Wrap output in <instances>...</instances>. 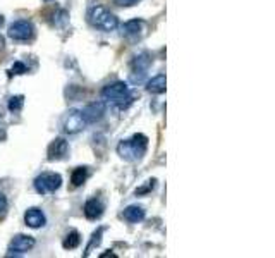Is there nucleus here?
I'll return each instance as SVG.
<instances>
[{
    "instance_id": "2",
    "label": "nucleus",
    "mask_w": 275,
    "mask_h": 258,
    "mask_svg": "<svg viewBox=\"0 0 275 258\" xmlns=\"http://www.w3.org/2000/svg\"><path fill=\"white\" fill-rule=\"evenodd\" d=\"M88 21L93 28L102 31H113L119 26V21L110 11H107L103 5H93L88 11Z\"/></svg>"
},
{
    "instance_id": "18",
    "label": "nucleus",
    "mask_w": 275,
    "mask_h": 258,
    "mask_svg": "<svg viewBox=\"0 0 275 258\" xmlns=\"http://www.w3.org/2000/svg\"><path fill=\"white\" fill-rule=\"evenodd\" d=\"M24 105V97L23 95H17V97H12L9 100V110L11 112H19V110L23 109Z\"/></svg>"
},
{
    "instance_id": "12",
    "label": "nucleus",
    "mask_w": 275,
    "mask_h": 258,
    "mask_svg": "<svg viewBox=\"0 0 275 258\" xmlns=\"http://www.w3.org/2000/svg\"><path fill=\"white\" fill-rule=\"evenodd\" d=\"M84 215H86V219L90 220H97L102 217L103 213V205H102V201H98V200H88L86 203H84Z\"/></svg>"
},
{
    "instance_id": "26",
    "label": "nucleus",
    "mask_w": 275,
    "mask_h": 258,
    "mask_svg": "<svg viewBox=\"0 0 275 258\" xmlns=\"http://www.w3.org/2000/svg\"><path fill=\"white\" fill-rule=\"evenodd\" d=\"M2 24H4V17H2V16H0V26H2Z\"/></svg>"
},
{
    "instance_id": "13",
    "label": "nucleus",
    "mask_w": 275,
    "mask_h": 258,
    "mask_svg": "<svg viewBox=\"0 0 275 258\" xmlns=\"http://www.w3.org/2000/svg\"><path fill=\"white\" fill-rule=\"evenodd\" d=\"M122 217H124V220L131 222V224H136V222H141L145 219V210L141 207L131 205L122 212Z\"/></svg>"
},
{
    "instance_id": "11",
    "label": "nucleus",
    "mask_w": 275,
    "mask_h": 258,
    "mask_svg": "<svg viewBox=\"0 0 275 258\" xmlns=\"http://www.w3.org/2000/svg\"><path fill=\"white\" fill-rule=\"evenodd\" d=\"M24 222H26L28 227L40 229V227H43L47 222L45 213H43L40 209H28L26 213H24Z\"/></svg>"
},
{
    "instance_id": "9",
    "label": "nucleus",
    "mask_w": 275,
    "mask_h": 258,
    "mask_svg": "<svg viewBox=\"0 0 275 258\" xmlns=\"http://www.w3.org/2000/svg\"><path fill=\"white\" fill-rule=\"evenodd\" d=\"M148 65H150V59H148V55H138V57H134V62H132V76L131 80L134 81V83H140L141 80L145 78V74H146L148 71Z\"/></svg>"
},
{
    "instance_id": "17",
    "label": "nucleus",
    "mask_w": 275,
    "mask_h": 258,
    "mask_svg": "<svg viewBox=\"0 0 275 258\" xmlns=\"http://www.w3.org/2000/svg\"><path fill=\"white\" fill-rule=\"evenodd\" d=\"M86 177H88V171H86V167H78V169H74V172H72V176H71L72 186L78 188V186H81V184H84Z\"/></svg>"
},
{
    "instance_id": "21",
    "label": "nucleus",
    "mask_w": 275,
    "mask_h": 258,
    "mask_svg": "<svg viewBox=\"0 0 275 258\" xmlns=\"http://www.w3.org/2000/svg\"><path fill=\"white\" fill-rule=\"evenodd\" d=\"M7 207H9V203H7V198H5L4 194L0 193V217H2V215H5V212H7Z\"/></svg>"
},
{
    "instance_id": "7",
    "label": "nucleus",
    "mask_w": 275,
    "mask_h": 258,
    "mask_svg": "<svg viewBox=\"0 0 275 258\" xmlns=\"http://www.w3.org/2000/svg\"><path fill=\"white\" fill-rule=\"evenodd\" d=\"M103 114H105V103L103 102H93L81 110V115H83L86 124H93V122L100 121Z\"/></svg>"
},
{
    "instance_id": "5",
    "label": "nucleus",
    "mask_w": 275,
    "mask_h": 258,
    "mask_svg": "<svg viewBox=\"0 0 275 258\" xmlns=\"http://www.w3.org/2000/svg\"><path fill=\"white\" fill-rule=\"evenodd\" d=\"M9 36L16 42H26L34 36V26L30 21H16L9 26Z\"/></svg>"
},
{
    "instance_id": "8",
    "label": "nucleus",
    "mask_w": 275,
    "mask_h": 258,
    "mask_svg": "<svg viewBox=\"0 0 275 258\" xmlns=\"http://www.w3.org/2000/svg\"><path fill=\"white\" fill-rule=\"evenodd\" d=\"M84 126H86V122L81 115V110H71L64 121V131L69 134H76L80 133Z\"/></svg>"
},
{
    "instance_id": "15",
    "label": "nucleus",
    "mask_w": 275,
    "mask_h": 258,
    "mask_svg": "<svg viewBox=\"0 0 275 258\" xmlns=\"http://www.w3.org/2000/svg\"><path fill=\"white\" fill-rule=\"evenodd\" d=\"M141 28H143V23H141V21H138V19L128 21V23L122 26V33H124L126 36H138Z\"/></svg>"
},
{
    "instance_id": "10",
    "label": "nucleus",
    "mask_w": 275,
    "mask_h": 258,
    "mask_svg": "<svg viewBox=\"0 0 275 258\" xmlns=\"http://www.w3.org/2000/svg\"><path fill=\"white\" fill-rule=\"evenodd\" d=\"M67 150H69L67 141H65L64 138H57V140H53L52 143H50L47 155H49V160H61L67 155Z\"/></svg>"
},
{
    "instance_id": "4",
    "label": "nucleus",
    "mask_w": 275,
    "mask_h": 258,
    "mask_svg": "<svg viewBox=\"0 0 275 258\" xmlns=\"http://www.w3.org/2000/svg\"><path fill=\"white\" fill-rule=\"evenodd\" d=\"M62 184V177L55 172H43L34 179V190L40 194L55 193Z\"/></svg>"
},
{
    "instance_id": "22",
    "label": "nucleus",
    "mask_w": 275,
    "mask_h": 258,
    "mask_svg": "<svg viewBox=\"0 0 275 258\" xmlns=\"http://www.w3.org/2000/svg\"><path fill=\"white\" fill-rule=\"evenodd\" d=\"M155 186V181H148V184L145 188H140V190H136V194H143V193H148L150 190H153Z\"/></svg>"
},
{
    "instance_id": "20",
    "label": "nucleus",
    "mask_w": 275,
    "mask_h": 258,
    "mask_svg": "<svg viewBox=\"0 0 275 258\" xmlns=\"http://www.w3.org/2000/svg\"><path fill=\"white\" fill-rule=\"evenodd\" d=\"M102 234H103V229H98V231L95 232V234H93V239H91V243H90V246L86 248V253H84V257H86V255L90 253V250L95 246V244L100 243V238H102Z\"/></svg>"
},
{
    "instance_id": "6",
    "label": "nucleus",
    "mask_w": 275,
    "mask_h": 258,
    "mask_svg": "<svg viewBox=\"0 0 275 258\" xmlns=\"http://www.w3.org/2000/svg\"><path fill=\"white\" fill-rule=\"evenodd\" d=\"M34 246V239L26 234H17L9 244V255H23Z\"/></svg>"
},
{
    "instance_id": "1",
    "label": "nucleus",
    "mask_w": 275,
    "mask_h": 258,
    "mask_svg": "<svg viewBox=\"0 0 275 258\" xmlns=\"http://www.w3.org/2000/svg\"><path fill=\"white\" fill-rule=\"evenodd\" d=\"M146 146H148V138L145 134H134L131 140L121 141V143L117 145V153L124 160L134 162V160H140L145 155Z\"/></svg>"
},
{
    "instance_id": "23",
    "label": "nucleus",
    "mask_w": 275,
    "mask_h": 258,
    "mask_svg": "<svg viewBox=\"0 0 275 258\" xmlns=\"http://www.w3.org/2000/svg\"><path fill=\"white\" fill-rule=\"evenodd\" d=\"M140 0H115L117 5H121V7H129V5H134L138 4Z\"/></svg>"
},
{
    "instance_id": "25",
    "label": "nucleus",
    "mask_w": 275,
    "mask_h": 258,
    "mask_svg": "<svg viewBox=\"0 0 275 258\" xmlns=\"http://www.w3.org/2000/svg\"><path fill=\"white\" fill-rule=\"evenodd\" d=\"M2 47H4V38L0 36V48H2Z\"/></svg>"
},
{
    "instance_id": "24",
    "label": "nucleus",
    "mask_w": 275,
    "mask_h": 258,
    "mask_svg": "<svg viewBox=\"0 0 275 258\" xmlns=\"http://www.w3.org/2000/svg\"><path fill=\"white\" fill-rule=\"evenodd\" d=\"M107 257H115V255H113V253H103L102 255V258H107Z\"/></svg>"
},
{
    "instance_id": "16",
    "label": "nucleus",
    "mask_w": 275,
    "mask_h": 258,
    "mask_svg": "<svg viewBox=\"0 0 275 258\" xmlns=\"http://www.w3.org/2000/svg\"><path fill=\"white\" fill-rule=\"evenodd\" d=\"M80 243H81L80 232L72 231V232H69V234L65 236V239L62 241V246H64L65 250H74V248L80 246Z\"/></svg>"
},
{
    "instance_id": "3",
    "label": "nucleus",
    "mask_w": 275,
    "mask_h": 258,
    "mask_svg": "<svg viewBox=\"0 0 275 258\" xmlns=\"http://www.w3.org/2000/svg\"><path fill=\"white\" fill-rule=\"evenodd\" d=\"M102 98L105 100V102L113 103V105L124 109L126 103H128L129 98H131V93H129L128 84L122 83V81H115V83L107 84V86L103 88Z\"/></svg>"
},
{
    "instance_id": "19",
    "label": "nucleus",
    "mask_w": 275,
    "mask_h": 258,
    "mask_svg": "<svg viewBox=\"0 0 275 258\" xmlns=\"http://www.w3.org/2000/svg\"><path fill=\"white\" fill-rule=\"evenodd\" d=\"M24 72H28L26 65H24L23 62H16V64L12 65L11 71H9V74H11V76H14V74H24Z\"/></svg>"
},
{
    "instance_id": "14",
    "label": "nucleus",
    "mask_w": 275,
    "mask_h": 258,
    "mask_svg": "<svg viewBox=\"0 0 275 258\" xmlns=\"http://www.w3.org/2000/svg\"><path fill=\"white\" fill-rule=\"evenodd\" d=\"M146 90L153 95H160L165 91V74H159V76L151 78L146 84Z\"/></svg>"
}]
</instances>
